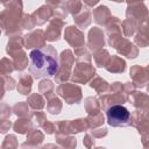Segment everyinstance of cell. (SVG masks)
<instances>
[{
	"instance_id": "cell-1",
	"label": "cell",
	"mask_w": 149,
	"mask_h": 149,
	"mask_svg": "<svg viewBox=\"0 0 149 149\" xmlns=\"http://www.w3.org/2000/svg\"><path fill=\"white\" fill-rule=\"evenodd\" d=\"M58 70L59 58L52 45L37 48L29 52V71L35 79L54 77Z\"/></svg>"
},
{
	"instance_id": "cell-2",
	"label": "cell",
	"mask_w": 149,
	"mask_h": 149,
	"mask_svg": "<svg viewBox=\"0 0 149 149\" xmlns=\"http://www.w3.org/2000/svg\"><path fill=\"white\" fill-rule=\"evenodd\" d=\"M108 125L112 127H125L130 122V113L125 106L113 105L106 112Z\"/></svg>"
}]
</instances>
